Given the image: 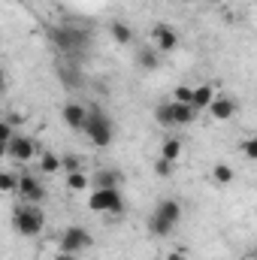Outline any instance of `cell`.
<instances>
[{
  "instance_id": "7402d4cb",
  "label": "cell",
  "mask_w": 257,
  "mask_h": 260,
  "mask_svg": "<svg viewBox=\"0 0 257 260\" xmlns=\"http://www.w3.org/2000/svg\"><path fill=\"white\" fill-rule=\"evenodd\" d=\"M85 185H88V176H85L82 170H79V173H67V188H70V191H82Z\"/></svg>"
},
{
  "instance_id": "52a82bcc",
  "label": "cell",
  "mask_w": 257,
  "mask_h": 260,
  "mask_svg": "<svg viewBox=\"0 0 257 260\" xmlns=\"http://www.w3.org/2000/svg\"><path fill=\"white\" fill-rule=\"evenodd\" d=\"M91 242H94V239H91V233H88L85 227H67L64 236H61V251L79 254V251H85Z\"/></svg>"
},
{
  "instance_id": "4316f807",
  "label": "cell",
  "mask_w": 257,
  "mask_h": 260,
  "mask_svg": "<svg viewBox=\"0 0 257 260\" xmlns=\"http://www.w3.org/2000/svg\"><path fill=\"white\" fill-rule=\"evenodd\" d=\"M55 260H79L76 254H67V251H61V254H55Z\"/></svg>"
},
{
  "instance_id": "484cf974",
  "label": "cell",
  "mask_w": 257,
  "mask_h": 260,
  "mask_svg": "<svg viewBox=\"0 0 257 260\" xmlns=\"http://www.w3.org/2000/svg\"><path fill=\"white\" fill-rule=\"evenodd\" d=\"M64 170H67V173H79V170H82V164H79V157H73V154H67V157H64Z\"/></svg>"
},
{
  "instance_id": "ba28073f",
  "label": "cell",
  "mask_w": 257,
  "mask_h": 260,
  "mask_svg": "<svg viewBox=\"0 0 257 260\" xmlns=\"http://www.w3.org/2000/svg\"><path fill=\"white\" fill-rule=\"evenodd\" d=\"M151 37H154V43H157V52H164V55H170V52L179 46V34H176V27H170V24H154V27H151Z\"/></svg>"
},
{
  "instance_id": "277c9868",
  "label": "cell",
  "mask_w": 257,
  "mask_h": 260,
  "mask_svg": "<svg viewBox=\"0 0 257 260\" xmlns=\"http://www.w3.org/2000/svg\"><path fill=\"white\" fill-rule=\"evenodd\" d=\"M12 224H15V230H18L21 236H37V233L46 227V215H43L34 203H21V206L15 209V215H12Z\"/></svg>"
},
{
  "instance_id": "f546056e",
  "label": "cell",
  "mask_w": 257,
  "mask_h": 260,
  "mask_svg": "<svg viewBox=\"0 0 257 260\" xmlns=\"http://www.w3.org/2000/svg\"><path fill=\"white\" fill-rule=\"evenodd\" d=\"M248 260H257V257H248Z\"/></svg>"
},
{
  "instance_id": "9c48e42d",
  "label": "cell",
  "mask_w": 257,
  "mask_h": 260,
  "mask_svg": "<svg viewBox=\"0 0 257 260\" xmlns=\"http://www.w3.org/2000/svg\"><path fill=\"white\" fill-rule=\"evenodd\" d=\"M61 118H64L67 127L85 130V124H88V109H85L82 103H67L64 109H61Z\"/></svg>"
},
{
  "instance_id": "2e32d148",
  "label": "cell",
  "mask_w": 257,
  "mask_h": 260,
  "mask_svg": "<svg viewBox=\"0 0 257 260\" xmlns=\"http://www.w3.org/2000/svg\"><path fill=\"white\" fill-rule=\"evenodd\" d=\"M109 30H112V40H115L118 46H127L130 40H133V27H130V24H124V21H115Z\"/></svg>"
},
{
  "instance_id": "6da1fadb",
  "label": "cell",
  "mask_w": 257,
  "mask_h": 260,
  "mask_svg": "<svg viewBox=\"0 0 257 260\" xmlns=\"http://www.w3.org/2000/svg\"><path fill=\"white\" fill-rule=\"evenodd\" d=\"M179 221H182V203L173 200V197H164V200L157 203L154 215L148 218V233L157 236V239H164V236H170V233L176 230Z\"/></svg>"
},
{
  "instance_id": "4fadbf2b",
  "label": "cell",
  "mask_w": 257,
  "mask_h": 260,
  "mask_svg": "<svg viewBox=\"0 0 257 260\" xmlns=\"http://www.w3.org/2000/svg\"><path fill=\"white\" fill-rule=\"evenodd\" d=\"M94 185L97 188H118L121 185V173H115V170H97Z\"/></svg>"
},
{
  "instance_id": "44dd1931",
  "label": "cell",
  "mask_w": 257,
  "mask_h": 260,
  "mask_svg": "<svg viewBox=\"0 0 257 260\" xmlns=\"http://www.w3.org/2000/svg\"><path fill=\"white\" fill-rule=\"evenodd\" d=\"M18 182H21V176L3 173V176H0V191H3V194H12V191H18Z\"/></svg>"
},
{
  "instance_id": "30bf717a",
  "label": "cell",
  "mask_w": 257,
  "mask_h": 260,
  "mask_svg": "<svg viewBox=\"0 0 257 260\" xmlns=\"http://www.w3.org/2000/svg\"><path fill=\"white\" fill-rule=\"evenodd\" d=\"M18 194H21V203H40L46 191H43V185L37 182V176H21V182H18Z\"/></svg>"
},
{
  "instance_id": "8992f818",
  "label": "cell",
  "mask_w": 257,
  "mask_h": 260,
  "mask_svg": "<svg viewBox=\"0 0 257 260\" xmlns=\"http://www.w3.org/2000/svg\"><path fill=\"white\" fill-rule=\"evenodd\" d=\"M3 151H6L12 160H21V164H24V160H30V157L37 154V142H34L30 136H24V133H15V136L3 145Z\"/></svg>"
},
{
  "instance_id": "d6986e66",
  "label": "cell",
  "mask_w": 257,
  "mask_h": 260,
  "mask_svg": "<svg viewBox=\"0 0 257 260\" xmlns=\"http://www.w3.org/2000/svg\"><path fill=\"white\" fill-rule=\"evenodd\" d=\"M160 52H154V49H142L139 52V67H145V70H157L160 67V58H157Z\"/></svg>"
},
{
  "instance_id": "e0dca14e",
  "label": "cell",
  "mask_w": 257,
  "mask_h": 260,
  "mask_svg": "<svg viewBox=\"0 0 257 260\" xmlns=\"http://www.w3.org/2000/svg\"><path fill=\"white\" fill-rule=\"evenodd\" d=\"M179 154H182V142H179V139H164L160 157H164V160H179Z\"/></svg>"
},
{
  "instance_id": "f1b7e54d",
  "label": "cell",
  "mask_w": 257,
  "mask_h": 260,
  "mask_svg": "<svg viewBox=\"0 0 257 260\" xmlns=\"http://www.w3.org/2000/svg\"><path fill=\"white\" fill-rule=\"evenodd\" d=\"M209 3H221V0H209Z\"/></svg>"
},
{
  "instance_id": "5bb4252c",
  "label": "cell",
  "mask_w": 257,
  "mask_h": 260,
  "mask_svg": "<svg viewBox=\"0 0 257 260\" xmlns=\"http://www.w3.org/2000/svg\"><path fill=\"white\" fill-rule=\"evenodd\" d=\"M173 115H176V124H191L194 118H197V109H194L191 103H176L173 100Z\"/></svg>"
},
{
  "instance_id": "ac0fdd59",
  "label": "cell",
  "mask_w": 257,
  "mask_h": 260,
  "mask_svg": "<svg viewBox=\"0 0 257 260\" xmlns=\"http://www.w3.org/2000/svg\"><path fill=\"white\" fill-rule=\"evenodd\" d=\"M61 167H64V160H61L58 154H52V151H46L43 160H40V170H43V173H58Z\"/></svg>"
},
{
  "instance_id": "83f0119b",
  "label": "cell",
  "mask_w": 257,
  "mask_h": 260,
  "mask_svg": "<svg viewBox=\"0 0 257 260\" xmlns=\"http://www.w3.org/2000/svg\"><path fill=\"white\" fill-rule=\"evenodd\" d=\"M167 260H185V254H182V251H176V254H170Z\"/></svg>"
},
{
  "instance_id": "4dcf8cb0",
  "label": "cell",
  "mask_w": 257,
  "mask_h": 260,
  "mask_svg": "<svg viewBox=\"0 0 257 260\" xmlns=\"http://www.w3.org/2000/svg\"><path fill=\"white\" fill-rule=\"evenodd\" d=\"M254 257H257V251H254Z\"/></svg>"
},
{
  "instance_id": "9a60e30c",
  "label": "cell",
  "mask_w": 257,
  "mask_h": 260,
  "mask_svg": "<svg viewBox=\"0 0 257 260\" xmlns=\"http://www.w3.org/2000/svg\"><path fill=\"white\" fill-rule=\"evenodd\" d=\"M154 118L160 127H173L176 124V115H173V103H157L154 106Z\"/></svg>"
},
{
  "instance_id": "7a4b0ae2",
  "label": "cell",
  "mask_w": 257,
  "mask_h": 260,
  "mask_svg": "<svg viewBox=\"0 0 257 260\" xmlns=\"http://www.w3.org/2000/svg\"><path fill=\"white\" fill-rule=\"evenodd\" d=\"M85 136H88V139H91V145H97V148L112 145V139H115V124H112V118H109L100 106H91V109H88Z\"/></svg>"
},
{
  "instance_id": "cb8c5ba5",
  "label": "cell",
  "mask_w": 257,
  "mask_h": 260,
  "mask_svg": "<svg viewBox=\"0 0 257 260\" xmlns=\"http://www.w3.org/2000/svg\"><path fill=\"white\" fill-rule=\"evenodd\" d=\"M176 103H194V88L188 85H182V88H176V97H173Z\"/></svg>"
},
{
  "instance_id": "5b68a950",
  "label": "cell",
  "mask_w": 257,
  "mask_h": 260,
  "mask_svg": "<svg viewBox=\"0 0 257 260\" xmlns=\"http://www.w3.org/2000/svg\"><path fill=\"white\" fill-rule=\"evenodd\" d=\"M88 206H91V212H112V215L124 212V200H121L118 188H97L88 200Z\"/></svg>"
},
{
  "instance_id": "7c38bea8",
  "label": "cell",
  "mask_w": 257,
  "mask_h": 260,
  "mask_svg": "<svg viewBox=\"0 0 257 260\" xmlns=\"http://www.w3.org/2000/svg\"><path fill=\"white\" fill-rule=\"evenodd\" d=\"M212 103H215V91H212V85H197V88H194V103L191 106L200 112V109H209Z\"/></svg>"
},
{
  "instance_id": "8fae6325",
  "label": "cell",
  "mask_w": 257,
  "mask_h": 260,
  "mask_svg": "<svg viewBox=\"0 0 257 260\" xmlns=\"http://www.w3.org/2000/svg\"><path fill=\"white\" fill-rule=\"evenodd\" d=\"M209 112H212L215 121H227V118L236 115V100L233 97H215V103L209 106Z\"/></svg>"
},
{
  "instance_id": "ffe728a7",
  "label": "cell",
  "mask_w": 257,
  "mask_h": 260,
  "mask_svg": "<svg viewBox=\"0 0 257 260\" xmlns=\"http://www.w3.org/2000/svg\"><path fill=\"white\" fill-rule=\"evenodd\" d=\"M212 179H215L218 185H230V182H233V170H230L227 164H215V170H212Z\"/></svg>"
},
{
  "instance_id": "3957f363",
  "label": "cell",
  "mask_w": 257,
  "mask_h": 260,
  "mask_svg": "<svg viewBox=\"0 0 257 260\" xmlns=\"http://www.w3.org/2000/svg\"><path fill=\"white\" fill-rule=\"evenodd\" d=\"M52 40H55V46L67 52V55H79L85 46H88V30H82V27H76V24H61V27H52Z\"/></svg>"
},
{
  "instance_id": "603a6c76",
  "label": "cell",
  "mask_w": 257,
  "mask_h": 260,
  "mask_svg": "<svg viewBox=\"0 0 257 260\" xmlns=\"http://www.w3.org/2000/svg\"><path fill=\"white\" fill-rule=\"evenodd\" d=\"M239 148H242V154H245L248 160H257V133L254 136H248V139H242Z\"/></svg>"
},
{
  "instance_id": "d4e9b609",
  "label": "cell",
  "mask_w": 257,
  "mask_h": 260,
  "mask_svg": "<svg viewBox=\"0 0 257 260\" xmlns=\"http://www.w3.org/2000/svg\"><path fill=\"white\" fill-rule=\"evenodd\" d=\"M154 173H157L160 179H167V176L173 173V160H164V157H160V160L154 164Z\"/></svg>"
}]
</instances>
